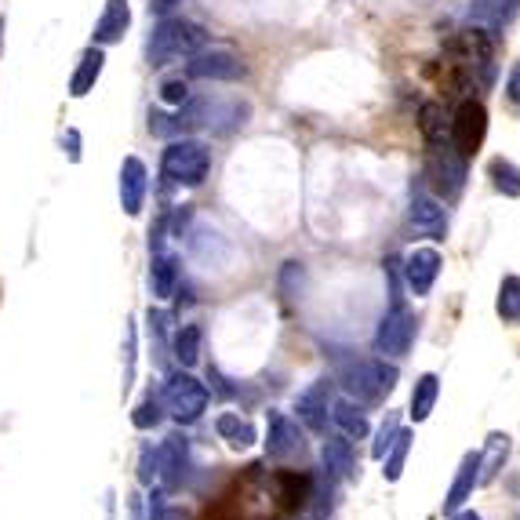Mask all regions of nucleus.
Masks as SVG:
<instances>
[{"mask_svg":"<svg viewBox=\"0 0 520 520\" xmlns=\"http://www.w3.org/2000/svg\"><path fill=\"white\" fill-rule=\"evenodd\" d=\"M150 520H190V517H186L179 506H168V502H164V491H153V499H150Z\"/></svg>","mask_w":520,"mask_h":520,"instance_id":"nucleus-34","label":"nucleus"},{"mask_svg":"<svg viewBox=\"0 0 520 520\" xmlns=\"http://www.w3.org/2000/svg\"><path fill=\"white\" fill-rule=\"evenodd\" d=\"M477 455H480L477 484H491V480L499 477L502 466H506V459H510V433H491L484 451H477Z\"/></svg>","mask_w":520,"mask_h":520,"instance_id":"nucleus-22","label":"nucleus"},{"mask_svg":"<svg viewBox=\"0 0 520 520\" xmlns=\"http://www.w3.org/2000/svg\"><path fill=\"white\" fill-rule=\"evenodd\" d=\"M302 451V430L299 422L284 415V411H270L266 415V455L277 462L295 459Z\"/></svg>","mask_w":520,"mask_h":520,"instance_id":"nucleus-10","label":"nucleus"},{"mask_svg":"<svg viewBox=\"0 0 520 520\" xmlns=\"http://www.w3.org/2000/svg\"><path fill=\"white\" fill-rule=\"evenodd\" d=\"M331 422L342 430V437L346 440H364L368 437V415H364V408H360L353 397H335L331 400Z\"/></svg>","mask_w":520,"mask_h":520,"instance_id":"nucleus-18","label":"nucleus"},{"mask_svg":"<svg viewBox=\"0 0 520 520\" xmlns=\"http://www.w3.org/2000/svg\"><path fill=\"white\" fill-rule=\"evenodd\" d=\"M397 379H400L397 364H386V357L350 360L339 371L342 390L350 393L357 404H379V400H386L397 390Z\"/></svg>","mask_w":520,"mask_h":520,"instance_id":"nucleus-2","label":"nucleus"},{"mask_svg":"<svg viewBox=\"0 0 520 520\" xmlns=\"http://www.w3.org/2000/svg\"><path fill=\"white\" fill-rule=\"evenodd\" d=\"M160 419H164V404H160V397H153V393L131 411V426H135V430H153V426H160Z\"/></svg>","mask_w":520,"mask_h":520,"instance_id":"nucleus-30","label":"nucleus"},{"mask_svg":"<svg viewBox=\"0 0 520 520\" xmlns=\"http://www.w3.org/2000/svg\"><path fill=\"white\" fill-rule=\"evenodd\" d=\"M386 270L393 277V299L390 310L382 313L379 331H375V353H382V357H404L411 350V339H415V317H411L408 302H404V295L397 288V262H390Z\"/></svg>","mask_w":520,"mask_h":520,"instance_id":"nucleus-4","label":"nucleus"},{"mask_svg":"<svg viewBox=\"0 0 520 520\" xmlns=\"http://www.w3.org/2000/svg\"><path fill=\"white\" fill-rule=\"evenodd\" d=\"M517 11H520V0H470V22H477L484 30L510 26Z\"/></svg>","mask_w":520,"mask_h":520,"instance_id":"nucleus-20","label":"nucleus"},{"mask_svg":"<svg viewBox=\"0 0 520 520\" xmlns=\"http://www.w3.org/2000/svg\"><path fill=\"white\" fill-rule=\"evenodd\" d=\"M488 175H491V182H495V190H499L502 197H520V168L517 164L495 157L488 164Z\"/></svg>","mask_w":520,"mask_h":520,"instance_id":"nucleus-27","label":"nucleus"},{"mask_svg":"<svg viewBox=\"0 0 520 520\" xmlns=\"http://www.w3.org/2000/svg\"><path fill=\"white\" fill-rule=\"evenodd\" d=\"M160 99L168 102V106H182V102L190 99V84H186L182 77L164 80V84H160Z\"/></svg>","mask_w":520,"mask_h":520,"instance_id":"nucleus-33","label":"nucleus"},{"mask_svg":"<svg viewBox=\"0 0 520 520\" xmlns=\"http://www.w3.org/2000/svg\"><path fill=\"white\" fill-rule=\"evenodd\" d=\"M200 48H208V30L190 19H160L150 33L146 55H150L153 70H164L171 62L193 59Z\"/></svg>","mask_w":520,"mask_h":520,"instance_id":"nucleus-1","label":"nucleus"},{"mask_svg":"<svg viewBox=\"0 0 520 520\" xmlns=\"http://www.w3.org/2000/svg\"><path fill=\"white\" fill-rule=\"evenodd\" d=\"M502 320L510 324H520V277H502L499 284V302H495Z\"/></svg>","mask_w":520,"mask_h":520,"instance_id":"nucleus-28","label":"nucleus"},{"mask_svg":"<svg viewBox=\"0 0 520 520\" xmlns=\"http://www.w3.org/2000/svg\"><path fill=\"white\" fill-rule=\"evenodd\" d=\"M477 477H480V455L477 451H466L459 462V473L451 480V491L448 499H444V513H459L466 506V499H473V488H477Z\"/></svg>","mask_w":520,"mask_h":520,"instance_id":"nucleus-16","label":"nucleus"},{"mask_svg":"<svg viewBox=\"0 0 520 520\" xmlns=\"http://www.w3.org/2000/svg\"><path fill=\"white\" fill-rule=\"evenodd\" d=\"M484 135H488V110H484V102L466 99L451 120V146L459 157L470 160L484 146Z\"/></svg>","mask_w":520,"mask_h":520,"instance_id":"nucleus-6","label":"nucleus"},{"mask_svg":"<svg viewBox=\"0 0 520 520\" xmlns=\"http://www.w3.org/2000/svg\"><path fill=\"white\" fill-rule=\"evenodd\" d=\"M179 255H171V251L157 248L153 251V262H150V288H153V299H171L175 288H179Z\"/></svg>","mask_w":520,"mask_h":520,"instance_id":"nucleus-17","label":"nucleus"},{"mask_svg":"<svg viewBox=\"0 0 520 520\" xmlns=\"http://www.w3.org/2000/svg\"><path fill=\"white\" fill-rule=\"evenodd\" d=\"M433 182H437V190L444 193V197H455V193L462 190V179H466V157H459L455 153V146H444L437 153H433Z\"/></svg>","mask_w":520,"mask_h":520,"instance_id":"nucleus-15","label":"nucleus"},{"mask_svg":"<svg viewBox=\"0 0 520 520\" xmlns=\"http://www.w3.org/2000/svg\"><path fill=\"white\" fill-rule=\"evenodd\" d=\"M215 433H219L222 440H230V448H251L255 440H259V433H255V426H251L248 419H240L237 411H222L219 419H215Z\"/></svg>","mask_w":520,"mask_h":520,"instance_id":"nucleus-23","label":"nucleus"},{"mask_svg":"<svg viewBox=\"0 0 520 520\" xmlns=\"http://www.w3.org/2000/svg\"><path fill=\"white\" fill-rule=\"evenodd\" d=\"M190 477V440L182 433H168L157 448V480L164 491L182 488V480Z\"/></svg>","mask_w":520,"mask_h":520,"instance_id":"nucleus-7","label":"nucleus"},{"mask_svg":"<svg viewBox=\"0 0 520 520\" xmlns=\"http://www.w3.org/2000/svg\"><path fill=\"white\" fill-rule=\"evenodd\" d=\"M153 480H157V451L146 444V448H142V455H139V484H146V488H150Z\"/></svg>","mask_w":520,"mask_h":520,"instance_id":"nucleus-35","label":"nucleus"},{"mask_svg":"<svg viewBox=\"0 0 520 520\" xmlns=\"http://www.w3.org/2000/svg\"><path fill=\"white\" fill-rule=\"evenodd\" d=\"M131 382H135V324L128 320V328H124V393L131 390Z\"/></svg>","mask_w":520,"mask_h":520,"instance_id":"nucleus-32","label":"nucleus"},{"mask_svg":"<svg viewBox=\"0 0 520 520\" xmlns=\"http://www.w3.org/2000/svg\"><path fill=\"white\" fill-rule=\"evenodd\" d=\"M66 142H70V160H80V135L77 131H66Z\"/></svg>","mask_w":520,"mask_h":520,"instance_id":"nucleus-38","label":"nucleus"},{"mask_svg":"<svg viewBox=\"0 0 520 520\" xmlns=\"http://www.w3.org/2000/svg\"><path fill=\"white\" fill-rule=\"evenodd\" d=\"M102 66H106V55H102V48H95V44H91V48L80 55L77 70H73V80H70V95H73V99H84V95L95 88V80L102 77Z\"/></svg>","mask_w":520,"mask_h":520,"instance_id":"nucleus-21","label":"nucleus"},{"mask_svg":"<svg viewBox=\"0 0 520 520\" xmlns=\"http://www.w3.org/2000/svg\"><path fill=\"white\" fill-rule=\"evenodd\" d=\"M320 466L328 473V480H353L357 477V455L346 437H328L320 444Z\"/></svg>","mask_w":520,"mask_h":520,"instance_id":"nucleus-14","label":"nucleus"},{"mask_svg":"<svg viewBox=\"0 0 520 520\" xmlns=\"http://www.w3.org/2000/svg\"><path fill=\"white\" fill-rule=\"evenodd\" d=\"M128 26H131L128 0H106V11L95 22V44H117V40H124Z\"/></svg>","mask_w":520,"mask_h":520,"instance_id":"nucleus-19","label":"nucleus"},{"mask_svg":"<svg viewBox=\"0 0 520 520\" xmlns=\"http://www.w3.org/2000/svg\"><path fill=\"white\" fill-rule=\"evenodd\" d=\"M397 433H400L397 415H386V422H382L379 433H375V444H371V455H375V459H386V451H390V444H393V440H397Z\"/></svg>","mask_w":520,"mask_h":520,"instance_id":"nucleus-31","label":"nucleus"},{"mask_svg":"<svg viewBox=\"0 0 520 520\" xmlns=\"http://www.w3.org/2000/svg\"><path fill=\"white\" fill-rule=\"evenodd\" d=\"M208 386L200 379H193L186 368H175L164 379V390H160V404L168 411L171 419L179 422V426H193V422L208 411Z\"/></svg>","mask_w":520,"mask_h":520,"instance_id":"nucleus-5","label":"nucleus"},{"mask_svg":"<svg viewBox=\"0 0 520 520\" xmlns=\"http://www.w3.org/2000/svg\"><path fill=\"white\" fill-rule=\"evenodd\" d=\"M146 190H150L146 164L139 157H124V164H120V208H124V215H131V219L142 215Z\"/></svg>","mask_w":520,"mask_h":520,"instance_id":"nucleus-12","label":"nucleus"},{"mask_svg":"<svg viewBox=\"0 0 520 520\" xmlns=\"http://www.w3.org/2000/svg\"><path fill=\"white\" fill-rule=\"evenodd\" d=\"M408 226L422 237H433L437 240L440 233L448 230V211L440 204L437 197H415L408 204Z\"/></svg>","mask_w":520,"mask_h":520,"instance_id":"nucleus-13","label":"nucleus"},{"mask_svg":"<svg viewBox=\"0 0 520 520\" xmlns=\"http://www.w3.org/2000/svg\"><path fill=\"white\" fill-rule=\"evenodd\" d=\"M211 171V150L204 146L200 139H171L168 150L160 153V175L171 182V186H200V182L208 179Z\"/></svg>","mask_w":520,"mask_h":520,"instance_id":"nucleus-3","label":"nucleus"},{"mask_svg":"<svg viewBox=\"0 0 520 520\" xmlns=\"http://www.w3.org/2000/svg\"><path fill=\"white\" fill-rule=\"evenodd\" d=\"M451 520H480L477 513H451Z\"/></svg>","mask_w":520,"mask_h":520,"instance_id":"nucleus-39","label":"nucleus"},{"mask_svg":"<svg viewBox=\"0 0 520 520\" xmlns=\"http://www.w3.org/2000/svg\"><path fill=\"white\" fill-rule=\"evenodd\" d=\"M437 397H440V379L433 375V371H426V375H419V382H415V390H411V419L415 422H426L433 415V408H437Z\"/></svg>","mask_w":520,"mask_h":520,"instance_id":"nucleus-24","label":"nucleus"},{"mask_svg":"<svg viewBox=\"0 0 520 520\" xmlns=\"http://www.w3.org/2000/svg\"><path fill=\"white\" fill-rule=\"evenodd\" d=\"M182 0H150V15H157V19H168L171 11L179 8Z\"/></svg>","mask_w":520,"mask_h":520,"instance_id":"nucleus-36","label":"nucleus"},{"mask_svg":"<svg viewBox=\"0 0 520 520\" xmlns=\"http://www.w3.org/2000/svg\"><path fill=\"white\" fill-rule=\"evenodd\" d=\"M419 128L430 146H451V124L448 117H444V106H440V102H426V106H422Z\"/></svg>","mask_w":520,"mask_h":520,"instance_id":"nucleus-26","label":"nucleus"},{"mask_svg":"<svg viewBox=\"0 0 520 520\" xmlns=\"http://www.w3.org/2000/svg\"><path fill=\"white\" fill-rule=\"evenodd\" d=\"M186 77L197 80H237L244 77V62L226 48H200L193 59H186Z\"/></svg>","mask_w":520,"mask_h":520,"instance_id":"nucleus-8","label":"nucleus"},{"mask_svg":"<svg viewBox=\"0 0 520 520\" xmlns=\"http://www.w3.org/2000/svg\"><path fill=\"white\" fill-rule=\"evenodd\" d=\"M408 451H411V433L408 430H400L397 433V440H393L390 444V451H386V480H390V484H397L400 480V473H404V459H408Z\"/></svg>","mask_w":520,"mask_h":520,"instance_id":"nucleus-29","label":"nucleus"},{"mask_svg":"<svg viewBox=\"0 0 520 520\" xmlns=\"http://www.w3.org/2000/svg\"><path fill=\"white\" fill-rule=\"evenodd\" d=\"M506 95H510L513 106H520V66L510 70V84H506Z\"/></svg>","mask_w":520,"mask_h":520,"instance_id":"nucleus-37","label":"nucleus"},{"mask_svg":"<svg viewBox=\"0 0 520 520\" xmlns=\"http://www.w3.org/2000/svg\"><path fill=\"white\" fill-rule=\"evenodd\" d=\"M331 400H335V390H331V379H317L310 390H302L295 397V415L310 433H324L331 415Z\"/></svg>","mask_w":520,"mask_h":520,"instance_id":"nucleus-9","label":"nucleus"},{"mask_svg":"<svg viewBox=\"0 0 520 520\" xmlns=\"http://www.w3.org/2000/svg\"><path fill=\"white\" fill-rule=\"evenodd\" d=\"M440 251L437 248H415L408 251V259H404V284H408V291L415 295V299H426L433 291V280H437L440 273Z\"/></svg>","mask_w":520,"mask_h":520,"instance_id":"nucleus-11","label":"nucleus"},{"mask_svg":"<svg viewBox=\"0 0 520 520\" xmlns=\"http://www.w3.org/2000/svg\"><path fill=\"white\" fill-rule=\"evenodd\" d=\"M200 346H204V331H200V324H182V328L175 331V339H171V353H175V360H179V368L190 371L193 364H197Z\"/></svg>","mask_w":520,"mask_h":520,"instance_id":"nucleus-25","label":"nucleus"}]
</instances>
